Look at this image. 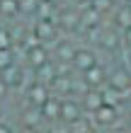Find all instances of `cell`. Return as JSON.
<instances>
[{
    "instance_id": "cell-1",
    "label": "cell",
    "mask_w": 131,
    "mask_h": 133,
    "mask_svg": "<svg viewBox=\"0 0 131 133\" xmlns=\"http://www.w3.org/2000/svg\"><path fill=\"white\" fill-rule=\"evenodd\" d=\"M90 119L95 121L97 128L102 131H109L114 128L117 123H121V104H114V102H102L95 111H90Z\"/></svg>"
},
{
    "instance_id": "cell-2",
    "label": "cell",
    "mask_w": 131,
    "mask_h": 133,
    "mask_svg": "<svg viewBox=\"0 0 131 133\" xmlns=\"http://www.w3.org/2000/svg\"><path fill=\"white\" fill-rule=\"evenodd\" d=\"M22 61H24L27 68H32V70H44L46 65H51V53H49V49L44 46V41L36 39L34 44H29L27 49H24Z\"/></svg>"
},
{
    "instance_id": "cell-3",
    "label": "cell",
    "mask_w": 131,
    "mask_h": 133,
    "mask_svg": "<svg viewBox=\"0 0 131 133\" xmlns=\"http://www.w3.org/2000/svg\"><path fill=\"white\" fill-rule=\"evenodd\" d=\"M24 92V99L27 104H34V107H41L46 99L51 97V85H46L41 77H34V80L27 82V87L22 90Z\"/></svg>"
},
{
    "instance_id": "cell-4",
    "label": "cell",
    "mask_w": 131,
    "mask_h": 133,
    "mask_svg": "<svg viewBox=\"0 0 131 133\" xmlns=\"http://www.w3.org/2000/svg\"><path fill=\"white\" fill-rule=\"evenodd\" d=\"M99 58H97V51L95 49H88V46H80V49H73L71 53V65L78 70V73H85L88 68L97 65Z\"/></svg>"
},
{
    "instance_id": "cell-5",
    "label": "cell",
    "mask_w": 131,
    "mask_h": 133,
    "mask_svg": "<svg viewBox=\"0 0 131 133\" xmlns=\"http://www.w3.org/2000/svg\"><path fill=\"white\" fill-rule=\"evenodd\" d=\"M80 75H83V82H85L88 90H102L107 85V80H109V70H107L102 63L88 68L85 73H80Z\"/></svg>"
},
{
    "instance_id": "cell-6",
    "label": "cell",
    "mask_w": 131,
    "mask_h": 133,
    "mask_svg": "<svg viewBox=\"0 0 131 133\" xmlns=\"http://www.w3.org/2000/svg\"><path fill=\"white\" fill-rule=\"evenodd\" d=\"M83 116H85V104H80L78 99H63V104H61V123L71 126Z\"/></svg>"
},
{
    "instance_id": "cell-7",
    "label": "cell",
    "mask_w": 131,
    "mask_h": 133,
    "mask_svg": "<svg viewBox=\"0 0 131 133\" xmlns=\"http://www.w3.org/2000/svg\"><path fill=\"white\" fill-rule=\"evenodd\" d=\"M61 104H63V99L56 97V95H51V97L39 107L46 123H56V121H61Z\"/></svg>"
},
{
    "instance_id": "cell-8",
    "label": "cell",
    "mask_w": 131,
    "mask_h": 133,
    "mask_svg": "<svg viewBox=\"0 0 131 133\" xmlns=\"http://www.w3.org/2000/svg\"><path fill=\"white\" fill-rule=\"evenodd\" d=\"M3 75H5V80L10 82L12 90H24L27 82H29V77H27V73H24V68H22V63H17L15 68H10V70L3 73Z\"/></svg>"
},
{
    "instance_id": "cell-9",
    "label": "cell",
    "mask_w": 131,
    "mask_h": 133,
    "mask_svg": "<svg viewBox=\"0 0 131 133\" xmlns=\"http://www.w3.org/2000/svg\"><path fill=\"white\" fill-rule=\"evenodd\" d=\"M22 15V0H0V19L12 22Z\"/></svg>"
},
{
    "instance_id": "cell-10",
    "label": "cell",
    "mask_w": 131,
    "mask_h": 133,
    "mask_svg": "<svg viewBox=\"0 0 131 133\" xmlns=\"http://www.w3.org/2000/svg\"><path fill=\"white\" fill-rule=\"evenodd\" d=\"M20 63L17 49L15 46H0V73H7L10 68H15Z\"/></svg>"
},
{
    "instance_id": "cell-11",
    "label": "cell",
    "mask_w": 131,
    "mask_h": 133,
    "mask_svg": "<svg viewBox=\"0 0 131 133\" xmlns=\"http://www.w3.org/2000/svg\"><path fill=\"white\" fill-rule=\"evenodd\" d=\"M0 46H15V34H12L10 22L0 24Z\"/></svg>"
},
{
    "instance_id": "cell-12",
    "label": "cell",
    "mask_w": 131,
    "mask_h": 133,
    "mask_svg": "<svg viewBox=\"0 0 131 133\" xmlns=\"http://www.w3.org/2000/svg\"><path fill=\"white\" fill-rule=\"evenodd\" d=\"M12 92V87H10V82L5 80V75H0V102H3L7 95Z\"/></svg>"
},
{
    "instance_id": "cell-13",
    "label": "cell",
    "mask_w": 131,
    "mask_h": 133,
    "mask_svg": "<svg viewBox=\"0 0 131 133\" xmlns=\"http://www.w3.org/2000/svg\"><path fill=\"white\" fill-rule=\"evenodd\" d=\"M0 133H17V126H12L10 121L0 119Z\"/></svg>"
},
{
    "instance_id": "cell-14",
    "label": "cell",
    "mask_w": 131,
    "mask_h": 133,
    "mask_svg": "<svg viewBox=\"0 0 131 133\" xmlns=\"http://www.w3.org/2000/svg\"><path fill=\"white\" fill-rule=\"evenodd\" d=\"M121 41H124V46H129V49H131V24L121 29Z\"/></svg>"
},
{
    "instance_id": "cell-15",
    "label": "cell",
    "mask_w": 131,
    "mask_h": 133,
    "mask_svg": "<svg viewBox=\"0 0 131 133\" xmlns=\"http://www.w3.org/2000/svg\"><path fill=\"white\" fill-rule=\"evenodd\" d=\"M17 133H44L41 126H17Z\"/></svg>"
},
{
    "instance_id": "cell-16",
    "label": "cell",
    "mask_w": 131,
    "mask_h": 133,
    "mask_svg": "<svg viewBox=\"0 0 131 133\" xmlns=\"http://www.w3.org/2000/svg\"><path fill=\"white\" fill-rule=\"evenodd\" d=\"M109 133H131V126L129 123H117L114 128H109Z\"/></svg>"
},
{
    "instance_id": "cell-17",
    "label": "cell",
    "mask_w": 131,
    "mask_h": 133,
    "mask_svg": "<svg viewBox=\"0 0 131 133\" xmlns=\"http://www.w3.org/2000/svg\"><path fill=\"white\" fill-rule=\"evenodd\" d=\"M0 119H3V111H0Z\"/></svg>"
}]
</instances>
